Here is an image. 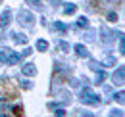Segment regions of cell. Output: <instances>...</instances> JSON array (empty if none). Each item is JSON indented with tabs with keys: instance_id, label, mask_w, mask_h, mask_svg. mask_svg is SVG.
Segmentation results:
<instances>
[{
	"instance_id": "6da1fadb",
	"label": "cell",
	"mask_w": 125,
	"mask_h": 117,
	"mask_svg": "<svg viewBox=\"0 0 125 117\" xmlns=\"http://www.w3.org/2000/svg\"><path fill=\"white\" fill-rule=\"evenodd\" d=\"M81 102L87 104V106H98V104H100V96L94 94L89 87H85L81 90Z\"/></svg>"
},
{
	"instance_id": "7a4b0ae2",
	"label": "cell",
	"mask_w": 125,
	"mask_h": 117,
	"mask_svg": "<svg viewBox=\"0 0 125 117\" xmlns=\"http://www.w3.org/2000/svg\"><path fill=\"white\" fill-rule=\"evenodd\" d=\"M17 21H19L21 25L31 27L33 23H35V15H33L31 12H27V10H19V14H17Z\"/></svg>"
},
{
	"instance_id": "3957f363",
	"label": "cell",
	"mask_w": 125,
	"mask_h": 117,
	"mask_svg": "<svg viewBox=\"0 0 125 117\" xmlns=\"http://www.w3.org/2000/svg\"><path fill=\"white\" fill-rule=\"evenodd\" d=\"M112 79H114V83H115V85H119V87H121V85L125 83V67H117Z\"/></svg>"
},
{
	"instance_id": "277c9868",
	"label": "cell",
	"mask_w": 125,
	"mask_h": 117,
	"mask_svg": "<svg viewBox=\"0 0 125 117\" xmlns=\"http://www.w3.org/2000/svg\"><path fill=\"white\" fill-rule=\"evenodd\" d=\"M19 59H21V56H19V52H8V58H6V63L8 65H16V63H19Z\"/></svg>"
},
{
	"instance_id": "5b68a950",
	"label": "cell",
	"mask_w": 125,
	"mask_h": 117,
	"mask_svg": "<svg viewBox=\"0 0 125 117\" xmlns=\"http://www.w3.org/2000/svg\"><path fill=\"white\" fill-rule=\"evenodd\" d=\"M21 73L25 75V77H33V75H37V67H35L33 63H25V65L21 67Z\"/></svg>"
},
{
	"instance_id": "8992f818",
	"label": "cell",
	"mask_w": 125,
	"mask_h": 117,
	"mask_svg": "<svg viewBox=\"0 0 125 117\" xmlns=\"http://www.w3.org/2000/svg\"><path fill=\"white\" fill-rule=\"evenodd\" d=\"M73 50H75V54H77L79 58H89V50H87V46H83V44H75Z\"/></svg>"
},
{
	"instance_id": "52a82bcc",
	"label": "cell",
	"mask_w": 125,
	"mask_h": 117,
	"mask_svg": "<svg viewBox=\"0 0 125 117\" xmlns=\"http://www.w3.org/2000/svg\"><path fill=\"white\" fill-rule=\"evenodd\" d=\"M27 40H29V37H27L25 33H14V42H17V44H27Z\"/></svg>"
},
{
	"instance_id": "ba28073f",
	"label": "cell",
	"mask_w": 125,
	"mask_h": 117,
	"mask_svg": "<svg viewBox=\"0 0 125 117\" xmlns=\"http://www.w3.org/2000/svg\"><path fill=\"white\" fill-rule=\"evenodd\" d=\"M10 21H12V14H10V10L2 12V17H0V25H2V27H6V25H10Z\"/></svg>"
},
{
	"instance_id": "9c48e42d",
	"label": "cell",
	"mask_w": 125,
	"mask_h": 117,
	"mask_svg": "<svg viewBox=\"0 0 125 117\" xmlns=\"http://www.w3.org/2000/svg\"><path fill=\"white\" fill-rule=\"evenodd\" d=\"M100 33L104 35V37H102V42L110 44V42H112V40H114V35H112V33H110V31L106 29V27H102V29H100Z\"/></svg>"
},
{
	"instance_id": "30bf717a",
	"label": "cell",
	"mask_w": 125,
	"mask_h": 117,
	"mask_svg": "<svg viewBox=\"0 0 125 117\" xmlns=\"http://www.w3.org/2000/svg\"><path fill=\"white\" fill-rule=\"evenodd\" d=\"M54 29L63 35V33H67V25H65V23H62V21H54Z\"/></svg>"
},
{
	"instance_id": "8fae6325",
	"label": "cell",
	"mask_w": 125,
	"mask_h": 117,
	"mask_svg": "<svg viewBox=\"0 0 125 117\" xmlns=\"http://www.w3.org/2000/svg\"><path fill=\"white\" fill-rule=\"evenodd\" d=\"M77 12V6L75 4H65V8H63V14L65 15H73Z\"/></svg>"
},
{
	"instance_id": "7c38bea8",
	"label": "cell",
	"mask_w": 125,
	"mask_h": 117,
	"mask_svg": "<svg viewBox=\"0 0 125 117\" xmlns=\"http://www.w3.org/2000/svg\"><path fill=\"white\" fill-rule=\"evenodd\" d=\"M77 27L79 29H87V27H89V19H87L85 15H81V17L77 19Z\"/></svg>"
},
{
	"instance_id": "4fadbf2b",
	"label": "cell",
	"mask_w": 125,
	"mask_h": 117,
	"mask_svg": "<svg viewBox=\"0 0 125 117\" xmlns=\"http://www.w3.org/2000/svg\"><path fill=\"white\" fill-rule=\"evenodd\" d=\"M27 4H29V6H33L35 10H39V12L42 10V2H41V0H27Z\"/></svg>"
},
{
	"instance_id": "5bb4252c",
	"label": "cell",
	"mask_w": 125,
	"mask_h": 117,
	"mask_svg": "<svg viewBox=\"0 0 125 117\" xmlns=\"http://www.w3.org/2000/svg\"><path fill=\"white\" fill-rule=\"evenodd\" d=\"M114 2H115V0H93V4H100V6H104V8H106V6H114Z\"/></svg>"
},
{
	"instance_id": "9a60e30c",
	"label": "cell",
	"mask_w": 125,
	"mask_h": 117,
	"mask_svg": "<svg viewBox=\"0 0 125 117\" xmlns=\"http://www.w3.org/2000/svg\"><path fill=\"white\" fill-rule=\"evenodd\" d=\"M104 65L114 67V65H115V58H114V56H106V58H104Z\"/></svg>"
},
{
	"instance_id": "2e32d148",
	"label": "cell",
	"mask_w": 125,
	"mask_h": 117,
	"mask_svg": "<svg viewBox=\"0 0 125 117\" xmlns=\"http://www.w3.org/2000/svg\"><path fill=\"white\" fill-rule=\"evenodd\" d=\"M89 67H91L93 71H100V67H102V63H98V61H94V59H91V61H89Z\"/></svg>"
},
{
	"instance_id": "e0dca14e",
	"label": "cell",
	"mask_w": 125,
	"mask_h": 117,
	"mask_svg": "<svg viewBox=\"0 0 125 117\" xmlns=\"http://www.w3.org/2000/svg\"><path fill=\"white\" fill-rule=\"evenodd\" d=\"M8 52H10V50H6V48H0V63H6Z\"/></svg>"
},
{
	"instance_id": "ac0fdd59",
	"label": "cell",
	"mask_w": 125,
	"mask_h": 117,
	"mask_svg": "<svg viewBox=\"0 0 125 117\" xmlns=\"http://www.w3.org/2000/svg\"><path fill=\"white\" fill-rule=\"evenodd\" d=\"M37 48H39L41 52H44V50L48 48V42L46 40H37Z\"/></svg>"
},
{
	"instance_id": "d6986e66",
	"label": "cell",
	"mask_w": 125,
	"mask_h": 117,
	"mask_svg": "<svg viewBox=\"0 0 125 117\" xmlns=\"http://www.w3.org/2000/svg\"><path fill=\"white\" fill-rule=\"evenodd\" d=\"M96 73H98V77H96V83H98V85H100V83H104V81H106V73H104V71H102V69H100V71H96Z\"/></svg>"
},
{
	"instance_id": "ffe728a7",
	"label": "cell",
	"mask_w": 125,
	"mask_h": 117,
	"mask_svg": "<svg viewBox=\"0 0 125 117\" xmlns=\"http://www.w3.org/2000/svg\"><path fill=\"white\" fill-rule=\"evenodd\" d=\"M114 98H115V100H117L119 104H123V102H125V92H123V90H119V92H117Z\"/></svg>"
},
{
	"instance_id": "44dd1931",
	"label": "cell",
	"mask_w": 125,
	"mask_h": 117,
	"mask_svg": "<svg viewBox=\"0 0 125 117\" xmlns=\"http://www.w3.org/2000/svg\"><path fill=\"white\" fill-rule=\"evenodd\" d=\"M110 117H123V111H121V109H112V111H110Z\"/></svg>"
},
{
	"instance_id": "7402d4cb",
	"label": "cell",
	"mask_w": 125,
	"mask_h": 117,
	"mask_svg": "<svg viewBox=\"0 0 125 117\" xmlns=\"http://www.w3.org/2000/svg\"><path fill=\"white\" fill-rule=\"evenodd\" d=\"M21 87L25 88V90H31V88H33V83H31V81H21Z\"/></svg>"
},
{
	"instance_id": "603a6c76",
	"label": "cell",
	"mask_w": 125,
	"mask_h": 117,
	"mask_svg": "<svg viewBox=\"0 0 125 117\" xmlns=\"http://www.w3.org/2000/svg\"><path fill=\"white\" fill-rule=\"evenodd\" d=\"M58 48H60L62 52H69V44H67V42H60V44H58Z\"/></svg>"
},
{
	"instance_id": "cb8c5ba5",
	"label": "cell",
	"mask_w": 125,
	"mask_h": 117,
	"mask_svg": "<svg viewBox=\"0 0 125 117\" xmlns=\"http://www.w3.org/2000/svg\"><path fill=\"white\" fill-rule=\"evenodd\" d=\"M31 52H33L31 48H25L23 52H19V56H21V59H23V58H27V56H31Z\"/></svg>"
},
{
	"instance_id": "d4e9b609",
	"label": "cell",
	"mask_w": 125,
	"mask_h": 117,
	"mask_svg": "<svg viewBox=\"0 0 125 117\" xmlns=\"http://www.w3.org/2000/svg\"><path fill=\"white\" fill-rule=\"evenodd\" d=\"M108 19H110V21H117V14L110 12V14H108Z\"/></svg>"
},
{
	"instance_id": "484cf974",
	"label": "cell",
	"mask_w": 125,
	"mask_h": 117,
	"mask_svg": "<svg viewBox=\"0 0 125 117\" xmlns=\"http://www.w3.org/2000/svg\"><path fill=\"white\" fill-rule=\"evenodd\" d=\"M56 117H65V111L63 109H56Z\"/></svg>"
},
{
	"instance_id": "4316f807",
	"label": "cell",
	"mask_w": 125,
	"mask_h": 117,
	"mask_svg": "<svg viewBox=\"0 0 125 117\" xmlns=\"http://www.w3.org/2000/svg\"><path fill=\"white\" fill-rule=\"evenodd\" d=\"M81 117H94L93 113H89V111H85V113H81Z\"/></svg>"
},
{
	"instance_id": "83f0119b",
	"label": "cell",
	"mask_w": 125,
	"mask_h": 117,
	"mask_svg": "<svg viewBox=\"0 0 125 117\" xmlns=\"http://www.w3.org/2000/svg\"><path fill=\"white\" fill-rule=\"evenodd\" d=\"M0 117H6V115H4V113H0Z\"/></svg>"
}]
</instances>
